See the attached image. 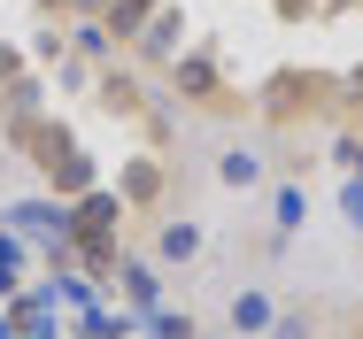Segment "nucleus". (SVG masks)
Instances as JSON below:
<instances>
[{
    "mask_svg": "<svg viewBox=\"0 0 363 339\" xmlns=\"http://www.w3.org/2000/svg\"><path fill=\"white\" fill-rule=\"evenodd\" d=\"M340 108V69H309V62H279L263 85H255V116L271 132H301L317 116Z\"/></svg>",
    "mask_w": 363,
    "mask_h": 339,
    "instance_id": "obj_1",
    "label": "nucleus"
},
{
    "mask_svg": "<svg viewBox=\"0 0 363 339\" xmlns=\"http://www.w3.org/2000/svg\"><path fill=\"white\" fill-rule=\"evenodd\" d=\"M23 77V62H16V47H0V85H16Z\"/></svg>",
    "mask_w": 363,
    "mask_h": 339,
    "instance_id": "obj_19",
    "label": "nucleus"
},
{
    "mask_svg": "<svg viewBox=\"0 0 363 339\" xmlns=\"http://www.w3.org/2000/svg\"><path fill=\"white\" fill-rule=\"evenodd\" d=\"M93 100H101L108 116L140 124L147 139H162V116H155V93H147V77H132V69H101V77H93Z\"/></svg>",
    "mask_w": 363,
    "mask_h": 339,
    "instance_id": "obj_4",
    "label": "nucleus"
},
{
    "mask_svg": "<svg viewBox=\"0 0 363 339\" xmlns=\"http://www.w3.org/2000/svg\"><path fill=\"white\" fill-rule=\"evenodd\" d=\"M263 339H317V309H279Z\"/></svg>",
    "mask_w": 363,
    "mask_h": 339,
    "instance_id": "obj_14",
    "label": "nucleus"
},
{
    "mask_svg": "<svg viewBox=\"0 0 363 339\" xmlns=\"http://www.w3.org/2000/svg\"><path fill=\"white\" fill-rule=\"evenodd\" d=\"M356 8H363V0H356Z\"/></svg>",
    "mask_w": 363,
    "mask_h": 339,
    "instance_id": "obj_21",
    "label": "nucleus"
},
{
    "mask_svg": "<svg viewBox=\"0 0 363 339\" xmlns=\"http://www.w3.org/2000/svg\"><path fill=\"white\" fill-rule=\"evenodd\" d=\"M271 316H279L271 293H232V332H240V339H263V332H271Z\"/></svg>",
    "mask_w": 363,
    "mask_h": 339,
    "instance_id": "obj_11",
    "label": "nucleus"
},
{
    "mask_svg": "<svg viewBox=\"0 0 363 339\" xmlns=\"http://www.w3.org/2000/svg\"><path fill=\"white\" fill-rule=\"evenodd\" d=\"M147 332H155V339H201V324H194L186 309H155V316H147Z\"/></svg>",
    "mask_w": 363,
    "mask_h": 339,
    "instance_id": "obj_15",
    "label": "nucleus"
},
{
    "mask_svg": "<svg viewBox=\"0 0 363 339\" xmlns=\"http://www.w3.org/2000/svg\"><path fill=\"white\" fill-rule=\"evenodd\" d=\"M116 277H124V301H132L140 316H155V309H162V270H155V263H140V255H116Z\"/></svg>",
    "mask_w": 363,
    "mask_h": 339,
    "instance_id": "obj_8",
    "label": "nucleus"
},
{
    "mask_svg": "<svg viewBox=\"0 0 363 339\" xmlns=\"http://www.w3.org/2000/svg\"><path fill=\"white\" fill-rule=\"evenodd\" d=\"M70 31H77V54H85V62H108V47H116V39H108L101 23H70Z\"/></svg>",
    "mask_w": 363,
    "mask_h": 339,
    "instance_id": "obj_16",
    "label": "nucleus"
},
{
    "mask_svg": "<svg viewBox=\"0 0 363 339\" xmlns=\"http://www.w3.org/2000/svg\"><path fill=\"white\" fill-rule=\"evenodd\" d=\"M340 116H348V132L363 139V100H348V108H340Z\"/></svg>",
    "mask_w": 363,
    "mask_h": 339,
    "instance_id": "obj_20",
    "label": "nucleus"
},
{
    "mask_svg": "<svg viewBox=\"0 0 363 339\" xmlns=\"http://www.w3.org/2000/svg\"><path fill=\"white\" fill-rule=\"evenodd\" d=\"M301 216H309V193H301V185H279V193H271V224H279V231H301Z\"/></svg>",
    "mask_w": 363,
    "mask_h": 339,
    "instance_id": "obj_13",
    "label": "nucleus"
},
{
    "mask_svg": "<svg viewBox=\"0 0 363 339\" xmlns=\"http://www.w3.org/2000/svg\"><path fill=\"white\" fill-rule=\"evenodd\" d=\"M178 54H186V8H155V23L140 31V62L170 69Z\"/></svg>",
    "mask_w": 363,
    "mask_h": 339,
    "instance_id": "obj_7",
    "label": "nucleus"
},
{
    "mask_svg": "<svg viewBox=\"0 0 363 339\" xmlns=\"http://www.w3.org/2000/svg\"><path fill=\"white\" fill-rule=\"evenodd\" d=\"M162 193H170L162 154H132V162H124V178H116V201H124V208H155Z\"/></svg>",
    "mask_w": 363,
    "mask_h": 339,
    "instance_id": "obj_6",
    "label": "nucleus"
},
{
    "mask_svg": "<svg viewBox=\"0 0 363 339\" xmlns=\"http://www.w3.org/2000/svg\"><path fill=\"white\" fill-rule=\"evenodd\" d=\"M155 8H162V0H108V16H101V31H108L116 47H140V31L155 23Z\"/></svg>",
    "mask_w": 363,
    "mask_h": 339,
    "instance_id": "obj_9",
    "label": "nucleus"
},
{
    "mask_svg": "<svg viewBox=\"0 0 363 339\" xmlns=\"http://www.w3.org/2000/svg\"><path fill=\"white\" fill-rule=\"evenodd\" d=\"M16 270H23V247H16V231H0V293H16Z\"/></svg>",
    "mask_w": 363,
    "mask_h": 339,
    "instance_id": "obj_17",
    "label": "nucleus"
},
{
    "mask_svg": "<svg viewBox=\"0 0 363 339\" xmlns=\"http://www.w3.org/2000/svg\"><path fill=\"white\" fill-rule=\"evenodd\" d=\"M340 216H348V231H363V178L340 185Z\"/></svg>",
    "mask_w": 363,
    "mask_h": 339,
    "instance_id": "obj_18",
    "label": "nucleus"
},
{
    "mask_svg": "<svg viewBox=\"0 0 363 339\" xmlns=\"http://www.w3.org/2000/svg\"><path fill=\"white\" fill-rule=\"evenodd\" d=\"M8 146H23V162H39V178L62 170V162L77 154V139L62 132L55 116H39V108H31V116H8Z\"/></svg>",
    "mask_w": 363,
    "mask_h": 339,
    "instance_id": "obj_5",
    "label": "nucleus"
},
{
    "mask_svg": "<svg viewBox=\"0 0 363 339\" xmlns=\"http://www.w3.org/2000/svg\"><path fill=\"white\" fill-rule=\"evenodd\" d=\"M124 216H132V208L116 201L108 185H93L85 201H70V255H77V263H85L93 277H101V270H116V255H124V247H116Z\"/></svg>",
    "mask_w": 363,
    "mask_h": 339,
    "instance_id": "obj_3",
    "label": "nucleus"
},
{
    "mask_svg": "<svg viewBox=\"0 0 363 339\" xmlns=\"http://www.w3.org/2000/svg\"><path fill=\"white\" fill-rule=\"evenodd\" d=\"M155 255H162V263H194V255H201V224H162V231H155Z\"/></svg>",
    "mask_w": 363,
    "mask_h": 339,
    "instance_id": "obj_12",
    "label": "nucleus"
},
{
    "mask_svg": "<svg viewBox=\"0 0 363 339\" xmlns=\"http://www.w3.org/2000/svg\"><path fill=\"white\" fill-rule=\"evenodd\" d=\"M170 100L194 108V116H247V108H255V93H240V85L217 69L209 47H194V54L170 62Z\"/></svg>",
    "mask_w": 363,
    "mask_h": 339,
    "instance_id": "obj_2",
    "label": "nucleus"
},
{
    "mask_svg": "<svg viewBox=\"0 0 363 339\" xmlns=\"http://www.w3.org/2000/svg\"><path fill=\"white\" fill-rule=\"evenodd\" d=\"M217 185L224 193H255V185H263V154H255V146H224L217 154Z\"/></svg>",
    "mask_w": 363,
    "mask_h": 339,
    "instance_id": "obj_10",
    "label": "nucleus"
}]
</instances>
